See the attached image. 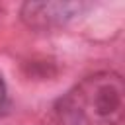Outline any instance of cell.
Listing matches in <instances>:
<instances>
[{"mask_svg": "<svg viewBox=\"0 0 125 125\" xmlns=\"http://www.w3.org/2000/svg\"><path fill=\"white\" fill-rule=\"evenodd\" d=\"M86 8L84 2H25L20 14L23 23L33 29H53L66 25Z\"/></svg>", "mask_w": 125, "mask_h": 125, "instance_id": "obj_2", "label": "cell"}, {"mask_svg": "<svg viewBox=\"0 0 125 125\" xmlns=\"http://www.w3.org/2000/svg\"><path fill=\"white\" fill-rule=\"evenodd\" d=\"M10 107V100H8V86H6V80L0 72V115L6 113Z\"/></svg>", "mask_w": 125, "mask_h": 125, "instance_id": "obj_3", "label": "cell"}, {"mask_svg": "<svg viewBox=\"0 0 125 125\" xmlns=\"http://www.w3.org/2000/svg\"><path fill=\"white\" fill-rule=\"evenodd\" d=\"M57 125H121L125 84L113 70L94 72L62 94L55 107Z\"/></svg>", "mask_w": 125, "mask_h": 125, "instance_id": "obj_1", "label": "cell"}]
</instances>
